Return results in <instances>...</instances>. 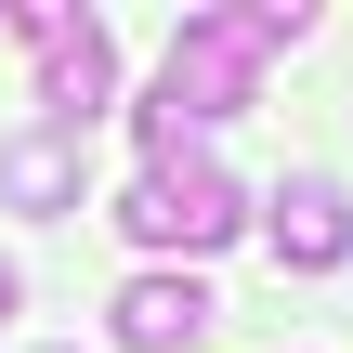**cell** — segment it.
<instances>
[{"label":"cell","instance_id":"cell-1","mask_svg":"<svg viewBox=\"0 0 353 353\" xmlns=\"http://www.w3.org/2000/svg\"><path fill=\"white\" fill-rule=\"evenodd\" d=\"M301 26H314L301 0H223V13H183L170 65H157V92H144V144H157V157H183V131L236 118V105L262 92V52H275V39H301Z\"/></svg>","mask_w":353,"mask_h":353},{"label":"cell","instance_id":"cell-2","mask_svg":"<svg viewBox=\"0 0 353 353\" xmlns=\"http://www.w3.org/2000/svg\"><path fill=\"white\" fill-rule=\"evenodd\" d=\"M118 223H131L144 249H183V262H196V249H223V236L249 223V196H236V183L183 144V157H144V183L118 196Z\"/></svg>","mask_w":353,"mask_h":353},{"label":"cell","instance_id":"cell-3","mask_svg":"<svg viewBox=\"0 0 353 353\" xmlns=\"http://www.w3.org/2000/svg\"><path fill=\"white\" fill-rule=\"evenodd\" d=\"M262 236H275L288 275H341V262H353V196L327 183V170H288L275 210H262Z\"/></svg>","mask_w":353,"mask_h":353},{"label":"cell","instance_id":"cell-4","mask_svg":"<svg viewBox=\"0 0 353 353\" xmlns=\"http://www.w3.org/2000/svg\"><path fill=\"white\" fill-rule=\"evenodd\" d=\"M105 92H118V39H105L92 13H65V26L39 39V105H52V131L79 144V131L105 118Z\"/></svg>","mask_w":353,"mask_h":353},{"label":"cell","instance_id":"cell-5","mask_svg":"<svg viewBox=\"0 0 353 353\" xmlns=\"http://www.w3.org/2000/svg\"><path fill=\"white\" fill-rule=\"evenodd\" d=\"M196 327H210V288L196 275H131L118 288V341L131 353H196Z\"/></svg>","mask_w":353,"mask_h":353},{"label":"cell","instance_id":"cell-6","mask_svg":"<svg viewBox=\"0 0 353 353\" xmlns=\"http://www.w3.org/2000/svg\"><path fill=\"white\" fill-rule=\"evenodd\" d=\"M0 196L13 210H79V144L65 131H13L0 144Z\"/></svg>","mask_w":353,"mask_h":353},{"label":"cell","instance_id":"cell-7","mask_svg":"<svg viewBox=\"0 0 353 353\" xmlns=\"http://www.w3.org/2000/svg\"><path fill=\"white\" fill-rule=\"evenodd\" d=\"M0 314H13V262H0Z\"/></svg>","mask_w":353,"mask_h":353},{"label":"cell","instance_id":"cell-8","mask_svg":"<svg viewBox=\"0 0 353 353\" xmlns=\"http://www.w3.org/2000/svg\"><path fill=\"white\" fill-rule=\"evenodd\" d=\"M39 353H79V341H39Z\"/></svg>","mask_w":353,"mask_h":353}]
</instances>
